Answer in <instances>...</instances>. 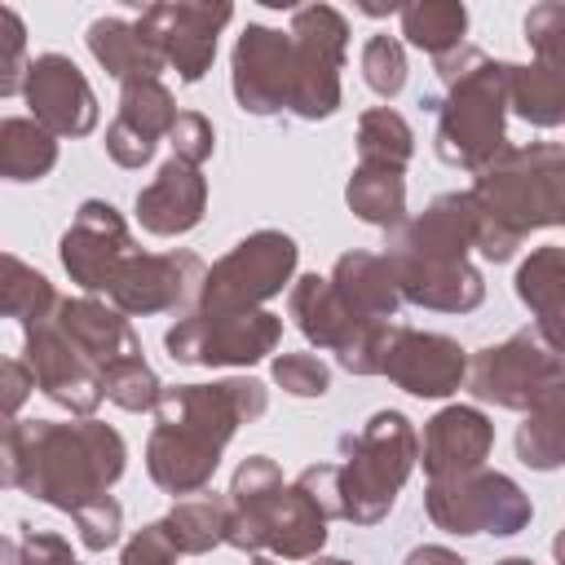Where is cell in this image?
Masks as SVG:
<instances>
[{
  "mask_svg": "<svg viewBox=\"0 0 565 565\" xmlns=\"http://www.w3.org/2000/svg\"><path fill=\"white\" fill-rule=\"evenodd\" d=\"M57 168V137H49L31 115L0 119V181H40Z\"/></svg>",
  "mask_w": 565,
  "mask_h": 565,
  "instance_id": "30",
  "label": "cell"
},
{
  "mask_svg": "<svg viewBox=\"0 0 565 565\" xmlns=\"http://www.w3.org/2000/svg\"><path fill=\"white\" fill-rule=\"evenodd\" d=\"M516 296L530 305V313L539 318L534 331L561 349V318H565V247L547 243L534 247L530 260L516 269Z\"/></svg>",
  "mask_w": 565,
  "mask_h": 565,
  "instance_id": "26",
  "label": "cell"
},
{
  "mask_svg": "<svg viewBox=\"0 0 565 565\" xmlns=\"http://www.w3.org/2000/svg\"><path fill=\"white\" fill-rule=\"evenodd\" d=\"M252 565H278V561H269V556H256V561H252Z\"/></svg>",
  "mask_w": 565,
  "mask_h": 565,
  "instance_id": "49",
  "label": "cell"
},
{
  "mask_svg": "<svg viewBox=\"0 0 565 565\" xmlns=\"http://www.w3.org/2000/svg\"><path fill=\"white\" fill-rule=\"evenodd\" d=\"M234 18L230 4H199V0H163L146 4L132 22L137 35L159 53L163 66H172L185 84L203 79L216 57V35Z\"/></svg>",
  "mask_w": 565,
  "mask_h": 565,
  "instance_id": "14",
  "label": "cell"
},
{
  "mask_svg": "<svg viewBox=\"0 0 565 565\" xmlns=\"http://www.w3.org/2000/svg\"><path fill=\"white\" fill-rule=\"evenodd\" d=\"M9 424H13V419H9ZM0 428H4V424H0Z\"/></svg>",
  "mask_w": 565,
  "mask_h": 565,
  "instance_id": "50",
  "label": "cell"
},
{
  "mask_svg": "<svg viewBox=\"0 0 565 565\" xmlns=\"http://www.w3.org/2000/svg\"><path fill=\"white\" fill-rule=\"evenodd\" d=\"M296 238L282 230H256L243 243H234L212 269H203L199 282V309L203 313H247L274 300L291 274H296Z\"/></svg>",
  "mask_w": 565,
  "mask_h": 565,
  "instance_id": "9",
  "label": "cell"
},
{
  "mask_svg": "<svg viewBox=\"0 0 565 565\" xmlns=\"http://www.w3.org/2000/svg\"><path fill=\"white\" fill-rule=\"evenodd\" d=\"M508 71L512 62H494L481 49H455L437 57V75L446 79V97L437 102V159L450 168L481 172L503 146L508 119Z\"/></svg>",
  "mask_w": 565,
  "mask_h": 565,
  "instance_id": "6",
  "label": "cell"
},
{
  "mask_svg": "<svg viewBox=\"0 0 565 565\" xmlns=\"http://www.w3.org/2000/svg\"><path fill=\"white\" fill-rule=\"evenodd\" d=\"M225 516H230V503L221 494L199 490V499L172 503V512L163 516V530L181 556H203L225 543Z\"/></svg>",
  "mask_w": 565,
  "mask_h": 565,
  "instance_id": "31",
  "label": "cell"
},
{
  "mask_svg": "<svg viewBox=\"0 0 565 565\" xmlns=\"http://www.w3.org/2000/svg\"><path fill=\"white\" fill-rule=\"evenodd\" d=\"M230 84L234 97L247 115H278L291 110V84H296V62H291V40L287 31L247 22L234 62H230Z\"/></svg>",
  "mask_w": 565,
  "mask_h": 565,
  "instance_id": "16",
  "label": "cell"
},
{
  "mask_svg": "<svg viewBox=\"0 0 565 565\" xmlns=\"http://www.w3.org/2000/svg\"><path fill=\"white\" fill-rule=\"evenodd\" d=\"M128 252H132V234H128L124 216L115 212V203H106V199L79 203L71 230L62 234V265H66L71 282H79L88 296H106V287Z\"/></svg>",
  "mask_w": 565,
  "mask_h": 565,
  "instance_id": "20",
  "label": "cell"
},
{
  "mask_svg": "<svg viewBox=\"0 0 565 565\" xmlns=\"http://www.w3.org/2000/svg\"><path fill=\"white\" fill-rule=\"evenodd\" d=\"M525 40L534 44V62H547V66H565L561 53H565V4L561 0H543L530 9L525 18Z\"/></svg>",
  "mask_w": 565,
  "mask_h": 565,
  "instance_id": "38",
  "label": "cell"
},
{
  "mask_svg": "<svg viewBox=\"0 0 565 565\" xmlns=\"http://www.w3.org/2000/svg\"><path fill=\"white\" fill-rule=\"evenodd\" d=\"M362 79L380 97H397L406 84V53L393 35H371L362 44Z\"/></svg>",
  "mask_w": 565,
  "mask_h": 565,
  "instance_id": "37",
  "label": "cell"
},
{
  "mask_svg": "<svg viewBox=\"0 0 565 565\" xmlns=\"http://www.w3.org/2000/svg\"><path fill=\"white\" fill-rule=\"evenodd\" d=\"M477 216V252L508 260L534 230L565 221V150L556 141L503 146L463 190Z\"/></svg>",
  "mask_w": 565,
  "mask_h": 565,
  "instance_id": "3",
  "label": "cell"
},
{
  "mask_svg": "<svg viewBox=\"0 0 565 565\" xmlns=\"http://www.w3.org/2000/svg\"><path fill=\"white\" fill-rule=\"evenodd\" d=\"M22 565H79L62 534L22 525Z\"/></svg>",
  "mask_w": 565,
  "mask_h": 565,
  "instance_id": "44",
  "label": "cell"
},
{
  "mask_svg": "<svg viewBox=\"0 0 565 565\" xmlns=\"http://www.w3.org/2000/svg\"><path fill=\"white\" fill-rule=\"evenodd\" d=\"M13 455H18V490L71 516L93 499L110 494L128 459L124 437L97 419H79V424L13 419Z\"/></svg>",
  "mask_w": 565,
  "mask_h": 565,
  "instance_id": "4",
  "label": "cell"
},
{
  "mask_svg": "<svg viewBox=\"0 0 565 565\" xmlns=\"http://www.w3.org/2000/svg\"><path fill=\"white\" fill-rule=\"evenodd\" d=\"M287 309L300 327V335L327 353L340 358L344 371L353 375H380V362H384V340H388V327L393 322H362L327 278L318 274H305L291 282V296H287Z\"/></svg>",
  "mask_w": 565,
  "mask_h": 565,
  "instance_id": "11",
  "label": "cell"
},
{
  "mask_svg": "<svg viewBox=\"0 0 565 565\" xmlns=\"http://www.w3.org/2000/svg\"><path fill=\"white\" fill-rule=\"evenodd\" d=\"M406 565H468L459 552H450V547H437V543H424V547H415L411 556H406Z\"/></svg>",
  "mask_w": 565,
  "mask_h": 565,
  "instance_id": "45",
  "label": "cell"
},
{
  "mask_svg": "<svg viewBox=\"0 0 565 565\" xmlns=\"http://www.w3.org/2000/svg\"><path fill=\"white\" fill-rule=\"evenodd\" d=\"M203 207H207V181L194 163H181V159H168L159 177L146 190H137V221L146 234H159V238L190 234L203 221Z\"/></svg>",
  "mask_w": 565,
  "mask_h": 565,
  "instance_id": "24",
  "label": "cell"
},
{
  "mask_svg": "<svg viewBox=\"0 0 565 565\" xmlns=\"http://www.w3.org/2000/svg\"><path fill=\"white\" fill-rule=\"evenodd\" d=\"M22 335H26V371H31L35 388H40L49 402L66 406L71 415L93 419V411L102 406L97 371H93V366L79 358V349L57 331L53 313L22 322Z\"/></svg>",
  "mask_w": 565,
  "mask_h": 565,
  "instance_id": "17",
  "label": "cell"
},
{
  "mask_svg": "<svg viewBox=\"0 0 565 565\" xmlns=\"http://www.w3.org/2000/svg\"><path fill=\"white\" fill-rule=\"evenodd\" d=\"M177 102L168 93L163 79H132L119 93V115L106 128V154L119 168H141L150 163L159 137H168V128L177 124Z\"/></svg>",
  "mask_w": 565,
  "mask_h": 565,
  "instance_id": "21",
  "label": "cell"
},
{
  "mask_svg": "<svg viewBox=\"0 0 565 565\" xmlns=\"http://www.w3.org/2000/svg\"><path fill=\"white\" fill-rule=\"evenodd\" d=\"M468 388L477 402L503 411H534L552 397H565V358L539 331H516L503 344L481 349L468 362Z\"/></svg>",
  "mask_w": 565,
  "mask_h": 565,
  "instance_id": "8",
  "label": "cell"
},
{
  "mask_svg": "<svg viewBox=\"0 0 565 565\" xmlns=\"http://www.w3.org/2000/svg\"><path fill=\"white\" fill-rule=\"evenodd\" d=\"M168 146H172V159H181V163H203V159H212V146H216V132H212V124L199 115V110H181L177 115V124L168 128Z\"/></svg>",
  "mask_w": 565,
  "mask_h": 565,
  "instance_id": "42",
  "label": "cell"
},
{
  "mask_svg": "<svg viewBox=\"0 0 565 565\" xmlns=\"http://www.w3.org/2000/svg\"><path fill=\"white\" fill-rule=\"evenodd\" d=\"M296 84H291V115L327 119L340 106V66L349 49V22L331 4H305L291 13L287 26Z\"/></svg>",
  "mask_w": 565,
  "mask_h": 565,
  "instance_id": "12",
  "label": "cell"
},
{
  "mask_svg": "<svg viewBox=\"0 0 565 565\" xmlns=\"http://www.w3.org/2000/svg\"><path fill=\"white\" fill-rule=\"evenodd\" d=\"M402 13V35L433 53V57H446L463 44V31H468V9L455 4V0H411L397 9Z\"/></svg>",
  "mask_w": 565,
  "mask_h": 565,
  "instance_id": "32",
  "label": "cell"
},
{
  "mask_svg": "<svg viewBox=\"0 0 565 565\" xmlns=\"http://www.w3.org/2000/svg\"><path fill=\"white\" fill-rule=\"evenodd\" d=\"M494 446V424L477 406H441L424 424V472L428 481H446L472 468H486Z\"/></svg>",
  "mask_w": 565,
  "mask_h": 565,
  "instance_id": "23",
  "label": "cell"
},
{
  "mask_svg": "<svg viewBox=\"0 0 565 565\" xmlns=\"http://www.w3.org/2000/svg\"><path fill=\"white\" fill-rule=\"evenodd\" d=\"M380 375H388L397 388H406L415 397H450L468 375V353L450 335L393 322L388 340H384Z\"/></svg>",
  "mask_w": 565,
  "mask_h": 565,
  "instance_id": "19",
  "label": "cell"
},
{
  "mask_svg": "<svg viewBox=\"0 0 565 565\" xmlns=\"http://www.w3.org/2000/svg\"><path fill=\"white\" fill-rule=\"evenodd\" d=\"M75 530H79V543H84L88 552H106V547L119 543L124 508H119L110 494H102V499H93L88 508L75 512Z\"/></svg>",
  "mask_w": 565,
  "mask_h": 565,
  "instance_id": "40",
  "label": "cell"
},
{
  "mask_svg": "<svg viewBox=\"0 0 565 565\" xmlns=\"http://www.w3.org/2000/svg\"><path fill=\"white\" fill-rule=\"evenodd\" d=\"M53 322H57V331L79 349V358L102 375L110 362H124V358H141V340H137V331H132V322L115 309V305H106V300H97V296H57V305H53Z\"/></svg>",
  "mask_w": 565,
  "mask_h": 565,
  "instance_id": "22",
  "label": "cell"
},
{
  "mask_svg": "<svg viewBox=\"0 0 565 565\" xmlns=\"http://www.w3.org/2000/svg\"><path fill=\"white\" fill-rule=\"evenodd\" d=\"M344 203L353 216H362L366 225L380 230H397L406 221V181L397 168H380V163H358L349 185H344Z\"/></svg>",
  "mask_w": 565,
  "mask_h": 565,
  "instance_id": "28",
  "label": "cell"
},
{
  "mask_svg": "<svg viewBox=\"0 0 565 565\" xmlns=\"http://www.w3.org/2000/svg\"><path fill=\"white\" fill-rule=\"evenodd\" d=\"M97 384H102V397H110V402L124 406V411H154V402H159V393H163V384H159V375L150 371L146 358L110 362V366L97 375Z\"/></svg>",
  "mask_w": 565,
  "mask_h": 565,
  "instance_id": "36",
  "label": "cell"
},
{
  "mask_svg": "<svg viewBox=\"0 0 565 565\" xmlns=\"http://www.w3.org/2000/svg\"><path fill=\"white\" fill-rule=\"evenodd\" d=\"M282 340V318L269 309L247 313H185L177 327H168L163 344L172 362L185 366H252L265 353H274Z\"/></svg>",
  "mask_w": 565,
  "mask_h": 565,
  "instance_id": "13",
  "label": "cell"
},
{
  "mask_svg": "<svg viewBox=\"0 0 565 565\" xmlns=\"http://www.w3.org/2000/svg\"><path fill=\"white\" fill-rule=\"evenodd\" d=\"M53 305H57L53 282L40 269H31L26 260L0 252V318L31 322V318L53 313Z\"/></svg>",
  "mask_w": 565,
  "mask_h": 565,
  "instance_id": "34",
  "label": "cell"
},
{
  "mask_svg": "<svg viewBox=\"0 0 565 565\" xmlns=\"http://www.w3.org/2000/svg\"><path fill=\"white\" fill-rule=\"evenodd\" d=\"M225 503H230L225 543L238 552H274L282 561H313L327 543L322 508L296 481L287 486L282 468L265 455H252L238 463Z\"/></svg>",
  "mask_w": 565,
  "mask_h": 565,
  "instance_id": "5",
  "label": "cell"
},
{
  "mask_svg": "<svg viewBox=\"0 0 565 565\" xmlns=\"http://www.w3.org/2000/svg\"><path fill=\"white\" fill-rule=\"evenodd\" d=\"M22 97L31 106V119L49 137H88L97 128V97L84 71L62 53H40L35 62H26Z\"/></svg>",
  "mask_w": 565,
  "mask_h": 565,
  "instance_id": "18",
  "label": "cell"
},
{
  "mask_svg": "<svg viewBox=\"0 0 565 565\" xmlns=\"http://www.w3.org/2000/svg\"><path fill=\"white\" fill-rule=\"evenodd\" d=\"M508 106L539 128L565 124V66L530 62L508 71Z\"/></svg>",
  "mask_w": 565,
  "mask_h": 565,
  "instance_id": "29",
  "label": "cell"
},
{
  "mask_svg": "<svg viewBox=\"0 0 565 565\" xmlns=\"http://www.w3.org/2000/svg\"><path fill=\"white\" fill-rule=\"evenodd\" d=\"M265 384L252 375L216 384H172L154 402V433L146 441V472L163 494H199L212 486L225 441L238 424L260 419Z\"/></svg>",
  "mask_w": 565,
  "mask_h": 565,
  "instance_id": "1",
  "label": "cell"
},
{
  "mask_svg": "<svg viewBox=\"0 0 565 565\" xmlns=\"http://www.w3.org/2000/svg\"><path fill=\"white\" fill-rule=\"evenodd\" d=\"M516 455L539 472L565 463V397L525 411V424L516 428Z\"/></svg>",
  "mask_w": 565,
  "mask_h": 565,
  "instance_id": "35",
  "label": "cell"
},
{
  "mask_svg": "<svg viewBox=\"0 0 565 565\" xmlns=\"http://www.w3.org/2000/svg\"><path fill=\"white\" fill-rule=\"evenodd\" d=\"M313 565H349V561H340V556H313Z\"/></svg>",
  "mask_w": 565,
  "mask_h": 565,
  "instance_id": "47",
  "label": "cell"
},
{
  "mask_svg": "<svg viewBox=\"0 0 565 565\" xmlns=\"http://www.w3.org/2000/svg\"><path fill=\"white\" fill-rule=\"evenodd\" d=\"M31 388H35V380H31L26 362H18V358H0V424L18 419V411L26 406Z\"/></svg>",
  "mask_w": 565,
  "mask_h": 565,
  "instance_id": "43",
  "label": "cell"
},
{
  "mask_svg": "<svg viewBox=\"0 0 565 565\" xmlns=\"http://www.w3.org/2000/svg\"><path fill=\"white\" fill-rule=\"evenodd\" d=\"M477 243V216L468 194H441L419 216L388 230V269L397 296L437 313H472L486 300V282L468 252Z\"/></svg>",
  "mask_w": 565,
  "mask_h": 565,
  "instance_id": "2",
  "label": "cell"
},
{
  "mask_svg": "<svg viewBox=\"0 0 565 565\" xmlns=\"http://www.w3.org/2000/svg\"><path fill=\"white\" fill-rule=\"evenodd\" d=\"M424 508L428 521L446 534H521L534 516L530 494L494 468H472L446 481H428Z\"/></svg>",
  "mask_w": 565,
  "mask_h": 565,
  "instance_id": "10",
  "label": "cell"
},
{
  "mask_svg": "<svg viewBox=\"0 0 565 565\" xmlns=\"http://www.w3.org/2000/svg\"><path fill=\"white\" fill-rule=\"evenodd\" d=\"M411 154H415V137H411V124L397 110H388V106L362 110V119H358V163H380V168L406 172Z\"/></svg>",
  "mask_w": 565,
  "mask_h": 565,
  "instance_id": "33",
  "label": "cell"
},
{
  "mask_svg": "<svg viewBox=\"0 0 565 565\" xmlns=\"http://www.w3.org/2000/svg\"><path fill=\"white\" fill-rule=\"evenodd\" d=\"M335 287V296L362 318V322H393L397 318V282L384 256L375 252H344L327 278Z\"/></svg>",
  "mask_w": 565,
  "mask_h": 565,
  "instance_id": "25",
  "label": "cell"
},
{
  "mask_svg": "<svg viewBox=\"0 0 565 565\" xmlns=\"http://www.w3.org/2000/svg\"><path fill=\"white\" fill-rule=\"evenodd\" d=\"M0 565H22V543L0 534Z\"/></svg>",
  "mask_w": 565,
  "mask_h": 565,
  "instance_id": "46",
  "label": "cell"
},
{
  "mask_svg": "<svg viewBox=\"0 0 565 565\" xmlns=\"http://www.w3.org/2000/svg\"><path fill=\"white\" fill-rule=\"evenodd\" d=\"M274 384H282L291 397H322L331 388V371L313 353H282L274 358Z\"/></svg>",
  "mask_w": 565,
  "mask_h": 565,
  "instance_id": "39",
  "label": "cell"
},
{
  "mask_svg": "<svg viewBox=\"0 0 565 565\" xmlns=\"http://www.w3.org/2000/svg\"><path fill=\"white\" fill-rule=\"evenodd\" d=\"M203 282V260L194 252H128L124 265L115 269L106 300L124 318H146V313H168L181 309Z\"/></svg>",
  "mask_w": 565,
  "mask_h": 565,
  "instance_id": "15",
  "label": "cell"
},
{
  "mask_svg": "<svg viewBox=\"0 0 565 565\" xmlns=\"http://www.w3.org/2000/svg\"><path fill=\"white\" fill-rule=\"evenodd\" d=\"M88 49H93V57L102 62V71H106L110 79H119V84L159 79V71H163L159 53H154V49L137 35V26L124 22V18H97V22L88 26Z\"/></svg>",
  "mask_w": 565,
  "mask_h": 565,
  "instance_id": "27",
  "label": "cell"
},
{
  "mask_svg": "<svg viewBox=\"0 0 565 565\" xmlns=\"http://www.w3.org/2000/svg\"><path fill=\"white\" fill-rule=\"evenodd\" d=\"M22 75H26V26L9 4H0V97L18 93Z\"/></svg>",
  "mask_w": 565,
  "mask_h": 565,
  "instance_id": "41",
  "label": "cell"
},
{
  "mask_svg": "<svg viewBox=\"0 0 565 565\" xmlns=\"http://www.w3.org/2000/svg\"><path fill=\"white\" fill-rule=\"evenodd\" d=\"M344 463H335V490H340V521L375 525L393 512L415 459L419 437L402 411H375L362 433H349L340 441Z\"/></svg>",
  "mask_w": 565,
  "mask_h": 565,
  "instance_id": "7",
  "label": "cell"
},
{
  "mask_svg": "<svg viewBox=\"0 0 565 565\" xmlns=\"http://www.w3.org/2000/svg\"><path fill=\"white\" fill-rule=\"evenodd\" d=\"M499 565H534L530 556H508V561H499Z\"/></svg>",
  "mask_w": 565,
  "mask_h": 565,
  "instance_id": "48",
  "label": "cell"
}]
</instances>
